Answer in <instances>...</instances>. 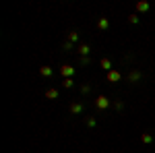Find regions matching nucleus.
Listing matches in <instances>:
<instances>
[{"label":"nucleus","instance_id":"f257e3e1","mask_svg":"<svg viewBox=\"0 0 155 153\" xmlns=\"http://www.w3.org/2000/svg\"><path fill=\"white\" fill-rule=\"evenodd\" d=\"M60 75H62L64 79H72V77H74V66H71V64H62V66H60Z\"/></svg>","mask_w":155,"mask_h":153},{"label":"nucleus","instance_id":"f03ea898","mask_svg":"<svg viewBox=\"0 0 155 153\" xmlns=\"http://www.w3.org/2000/svg\"><path fill=\"white\" fill-rule=\"evenodd\" d=\"M95 106L99 108V110H107V108L112 106V101L107 99L106 95H99V97H95Z\"/></svg>","mask_w":155,"mask_h":153},{"label":"nucleus","instance_id":"7ed1b4c3","mask_svg":"<svg viewBox=\"0 0 155 153\" xmlns=\"http://www.w3.org/2000/svg\"><path fill=\"white\" fill-rule=\"evenodd\" d=\"M120 79H122V75H120L118 71H110V72H107V81H110V83H118Z\"/></svg>","mask_w":155,"mask_h":153},{"label":"nucleus","instance_id":"20e7f679","mask_svg":"<svg viewBox=\"0 0 155 153\" xmlns=\"http://www.w3.org/2000/svg\"><path fill=\"white\" fill-rule=\"evenodd\" d=\"M97 27H99L101 31H106V29H110V19H107V17H101V19L97 21Z\"/></svg>","mask_w":155,"mask_h":153},{"label":"nucleus","instance_id":"39448f33","mask_svg":"<svg viewBox=\"0 0 155 153\" xmlns=\"http://www.w3.org/2000/svg\"><path fill=\"white\" fill-rule=\"evenodd\" d=\"M99 66H101L106 72L114 71V68H112V62H110V58H101V60H99Z\"/></svg>","mask_w":155,"mask_h":153},{"label":"nucleus","instance_id":"423d86ee","mask_svg":"<svg viewBox=\"0 0 155 153\" xmlns=\"http://www.w3.org/2000/svg\"><path fill=\"white\" fill-rule=\"evenodd\" d=\"M58 89H54V87H50V89H46V99H58Z\"/></svg>","mask_w":155,"mask_h":153},{"label":"nucleus","instance_id":"0eeeda50","mask_svg":"<svg viewBox=\"0 0 155 153\" xmlns=\"http://www.w3.org/2000/svg\"><path fill=\"white\" fill-rule=\"evenodd\" d=\"M128 81H130V83H139V81H141V72H139V71H130V72H128Z\"/></svg>","mask_w":155,"mask_h":153},{"label":"nucleus","instance_id":"6e6552de","mask_svg":"<svg viewBox=\"0 0 155 153\" xmlns=\"http://www.w3.org/2000/svg\"><path fill=\"white\" fill-rule=\"evenodd\" d=\"M39 75L41 77H52L54 71H52V66H39Z\"/></svg>","mask_w":155,"mask_h":153},{"label":"nucleus","instance_id":"1a4fd4ad","mask_svg":"<svg viewBox=\"0 0 155 153\" xmlns=\"http://www.w3.org/2000/svg\"><path fill=\"white\" fill-rule=\"evenodd\" d=\"M89 52H91V48L87 46V44H79V54L81 56H89Z\"/></svg>","mask_w":155,"mask_h":153},{"label":"nucleus","instance_id":"9d476101","mask_svg":"<svg viewBox=\"0 0 155 153\" xmlns=\"http://www.w3.org/2000/svg\"><path fill=\"white\" fill-rule=\"evenodd\" d=\"M149 8H151L149 2H137V11H139V12H147Z\"/></svg>","mask_w":155,"mask_h":153},{"label":"nucleus","instance_id":"9b49d317","mask_svg":"<svg viewBox=\"0 0 155 153\" xmlns=\"http://www.w3.org/2000/svg\"><path fill=\"white\" fill-rule=\"evenodd\" d=\"M71 112L72 114H81V112H83V104H77V101L71 104Z\"/></svg>","mask_w":155,"mask_h":153},{"label":"nucleus","instance_id":"f8f14e48","mask_svg":"<svg viewBox=\"0 0 155 153\" xmlns=\"http://www.w3.org/2000/svg\"><path fill=\"white\" fill-rule=\"evenodd\" d=\"M141 141H143L145 145H149V143H153V135H149V132H145V135H141Z\"/></svg>","mask_w":155,"mask_h":153},{"label":"nucleus","instance_id":"ddd939ff","mask_svg":"<svg viewBox=\"0 0 155 153\" xmlns=\"http://www.w3.org/2000/svg\"><path fill=\"white\" fill-rule=\"evenodd\" d=\"M68 42L77 44V42H79V33H77V31H68Z\"/></svg>","mask_w":155,"mask_h":153},{"label":"nucleus","instance_id":"4468645a","mask_svg":"<svg viewBox=\"0 0 155 153\" xmlns=\"http://www.w3.org/2000/svg\"><path fill=\"white\" fill-rule=\"evenodd\" d=\"M128 23H132V25H137V23H139V15H137V12L128 15Z\"/></svg>","mask_w":155,"mask_h":153},{"label":"nucleus","instance_id":"2eb2a0df","mask_svg":"<svg viewBox=\"0 0 155 153\" xmlns=\"http://www.w3.org/2000/svg\"><path fill=\"white\" fill-rule=\"evenodd\" d=\"M62 85H64L66 89H71V87H74V79H64V81H62Z\"/></svg>","mask_w":155,"mask_h":153},{"label":"nucleus","instance_id":"dca6fc26","mask_svg":"<svg viewBox=\"0 0 155 153\" xmlns=\"http://www.w3.org/2000/svg\"><path fill=\"white\" fill-rule=\"evenodd\" d=\"M62 48H64V50H66V52H71L72 48H74V44H72V42H68V39H66V42H64V44H62Z\"/></svg>","mask_w":155,"mask_h":153},{"label":"nucleus","instance_id":"f3484780","mask_svg":"<svg viewBox=\"0 0 155 153\" xmlns=\"http://www.w3.org/2000/svg\"><path fill=\"white\" fill-rule=\"evenodd\" d=\"M95 124H97V120H95V118H87V126H89V128H93Z\"/></svg>","mask_w":155,"mask_h":153},{"label":"nucleus","instance_id":"a211bd4d","mask_svg":"<svg viewBox=\"0 0 155 153\" xmlns=\"http://www.w3.org/2000/svg\"><path fill=\"white\" fill-rule=\"evenodd\" d=\"M79 62H81L83 66H87V64L91 62V58H89V56H81V60H79Z\"/></svg>","mask_w":155,"mask_h":153},{"label":"nucleus","instance_id":"6ab92c4d","mask_svg":"<svg viewBox=\"0 0 155 153\" xmlns=\"http://www.w3.org/2000/svg\"><path fill=\"white\" fill-rule=\"evenodd\" d=\"M81 91H83V93H89V91H91V87H89V85H83V87H81Z\"/></svg>","mask_w":155,"mask_h":153},{"label":"nucleus","instance_id":"aec40b11","mask_svg":"<svg viewBox=\"0 0 155 153\" xmlns=\"http://www.w3.org/2000/svg\"><path fill=\"white\" fill-rule=\"evenodd\" d=\"M19 153H25V151H19Z\"/></svg>","mask_w":155,"mask_h":153}]
</instances>
